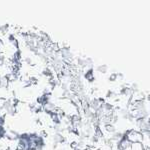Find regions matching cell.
<instances>
[{
	"label": "cell",
	"instance_id": "obj_1",
	"mask_svg": "<svg viewBox=\"0 0 150 150\" xmlns=\"http://www.w3.org/2000/svg\"><path fill=\"white\" fill-rule=\"evenodd\" d=\"M83 78L88 82V83H93L95 81V76H94V70L93 68H89L83 73Z\"/></svg>",
	"mask_w": 150,
	"mask_h": 150
},
{
	"label": "cell",
	"instance_id": "obj_2",
	"mask_svg": "<svg viewBox=\"0 0 150 150\" xmlns=\"http://www.w3.org/2000/svg\"><path fill=\"white\" fill-rule=\"evenodd\" d=\"M131 150H145L144 146L142 145V143H139V142H136V143H132L131 147H130Z\"/></svg>",
	"mask_w": 150,
	"mask_h": 150
},
{
	"label": "cell",
	"instance_id": "obj_3",
	"mask_svg": "<svg viewBox=\"0 0 150 150\" xmlns=\"http://www.w3.org/2000/svg\"><path fill=\"white\" fill-rule=\"evenodd\" d=\"M97 71L100 72V73H106V72L108 71V66L105 64H102V65H99L97 66Z\"/></svg>",
	"mask_w": 150,
	"mask_h": 150
},
{
	"label": "cell",
	"instance_id": "obj_4",
	"mask_svg": "<svg viewBox=\"0 0 150 150\" xmlns=\"http://www.w3.org/2000/svg\"><path fill=\"white\" fill-rule=\"evenodd\" d=\"M24 62H25L27 65H33V64H34L33 57H31V56H26L25 58H24Z\"/></svg>",
	"mask_w": 150,
	"mask_h": 150
},
{
	"label": "cell",
	"instance_id": "obj_5",
	"mask_svg": "<svg viewBox=\"0 0 150 150\" xmlns=\"http://www.w3.org/2000/svg\"><path fill=\"white\" fill-rule=\"evenodd\" d=\"M109 81L110 82H115L117 80V72H112L110 75H109Z\"/></svg>",
	"mask_w": 150,
	"mask_h": 150
},
{
	"label": "cell",
	"instance_id": "obj_6",
	"mask_svg": "<svg viewBox=\"0 0 150 150\" xmlns=\"http://www.w3.org/2000/svg\"><path fill=\"white\" fill-rule=\"evenodd\" d=\"M117 80L123 81L124 80V75H123L122 73H117Z\"/></svg>",
	"mask_w": 150,
	"mask_h": 150
},
{
	"label": "cell",
	"instance_id": "obj_7",
	"mask_svg": "<svg viewBox=\"0 0 150 150\" xmlns=\"http://www.w3.org/2000/svg\"><path fill=\"white\" fill-rule=\"evenodd\" d=\"M145 100H146L148 103H150V94H147L146 97H145Z\"/></svg>",
	"mask_w": 150,
	"mask_h": 150
}]
</instances>
